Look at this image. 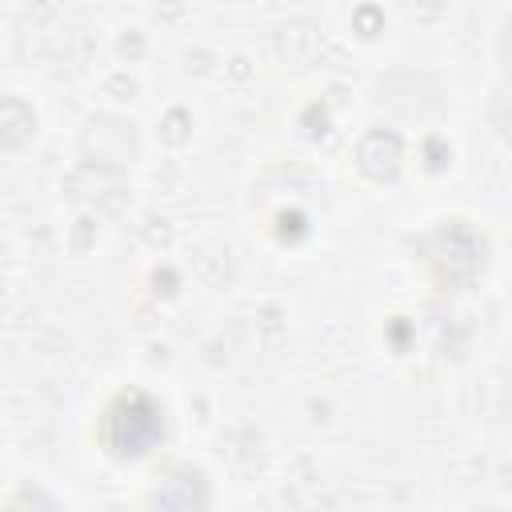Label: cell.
I'll return each instance as SVG.
<instances>
[{"mask_svg": "<svg viewBox=\"0 0 512 512\" xmlns=\"http://www.w3.org/2000/svg\"><path fill=\"white\" fill-rule=\"evenodd\" d=\"M164 432H168L164 404L144 388H120L96 420L100 448L120 464L144 460L148 452H156L164 444Z\"/></svg>", "mask_w": 512, "mask_h": 512, "instance_id": "1", "label": "cell"}, {"mask_svg": "<svg viewBox=\"0 0 512 512\" xmlns=\"http://www.w3.org/2000/svg\"><path fill=\"white\" fill-rule=\"evenodd\" d=\"M144 508L148 512H208L212 508V480L200 464L176 460L152 480V488L144 492Z\"/></svg>", "mask_w": 512, "mask_h": 512, "instance_id": "2", "label": "cell"}, {"mask_svg": "<svg viewBox=\"0 0 512 512\" xmlns=\"http://www.w3.org/2000/svg\"><path fill=\"white\" fill-rule=\"evenodd\" d=\"M0 512H64L44 488H32V484H24V488H16L8 500H4V508Z\"/></svg>", "mask_w": 512, "mask_h": 512, "instance_id": "3", "label": "cell"}]
</instances>
